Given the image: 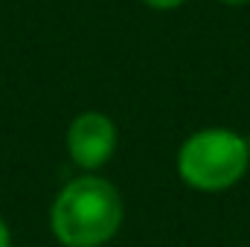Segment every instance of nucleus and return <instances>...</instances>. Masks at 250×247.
<instances>
[{
    "instance_id": "obj_1",
    "label": "nucleus",
    "mask_w": 250,
    "mask_h": 247,
    "mask_svg": "<svg viewBox=\"0 0 250 247\" xmlns=\"http://www.w3.org/2000/svg\"><path fill=\"white\" fill-rule=\"evenodd\" d=\"M47 224L62 247H108L125 224L123 192L102 172H79L53 195Z\"/></svg>"
},
{
    "instance_id": "obj_2",
    "label": "nucleus",
    "mask_w": 250,
    "mask_h": 247,
    "mask_svg": "<svg viewBox=\"0 0 250 247\" xmlns=\"http://www.w3.org/2000/svg\"><path fill=\"white\" fill-rule=\"evenodd\" d=\"M175 175L198 195H224L250 175V140L227 125H204L178 145Z\"/></svg>"
},
{
    "instance_id": "obj_3",
    "label": "nucleus",
    "mask_w": 250,
    "mask_h": 247,
    "mask_svg": "<svg viewBox=\"0 0 250 247\" xmlns=\"http://www.w3.org/2000/svg\"><path fill=\"white\" fill-rule=\"evenodd\" d=\"M120 145L117 123L96 108L79 111L64 131V151L79 172H102Z\"/></svg>"
},
{
    "instance_id": "obj_4",
    "label": "nucleus",
    "mask_w": 250,
    "mask_h": 247,
    "mask_svg": "<svg viewBox=\"0 0 250 247\" xmlns=\"http://www.w3.org/2000/svg\"><path fill=\"white\" fill-rule=\"evenodd\" d=\"M146 9H151V12H178V9H184L189 0H140Z\"/></svg>"
},
{
    "instance_id": "obj_5",
    "label": "nucleus",
    "mask_w": 250,
    "mask_h": 247,
    "mask_svg": "<svg viewBox=\"0 0 250 247\" xmlns=\"http://www.w3.org/2000/svg\"><path fill=\"white\" fill-rule=\"evenodd\" d=\"M0 247H15L12 245V227L3 215H0Z\"/></svg>"
},
{
    "instance_id": "obj_6",
    "label": "nucleus",
    "mask_w": 250,
    "mask_h": 247,
    "mask_svg": "<svg viewBox=\"0 0 250 247\" xmlns=\"http://www.w3.org/2000/svg\"><path fill=\"white\" fill-rule=\"evenodd\" d=\"M215 3H221L227 9H245V6H250V0H215Z\"/></svg>"
},
{
    "instance_id": "obj_7",
    "label": "nucleus",
    "mask_w": 250,
    "mask_h": 247,
    "mask_svg": "<svg viewBox=\"0 0 250 247\" xmlns=\"http://www.w3.org/2000/svg\"><path fill=\"white\" fill-rule=\"evenodd\" d=\"M108 247H111V245H108Z\"/></svg>"
}]
</instances>
